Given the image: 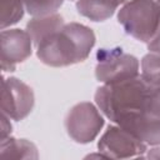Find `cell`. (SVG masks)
Returning <instances> with one entry per match:
<instances>
[{
  "label": "cell",
  "instance_id": "obj_1",
  "mask_svg": "<svg viewBox=\"0 0 160 160\" xmlns=\"http://www.w3.org/2000/svg\"><path fill=\"white\" fill-rule=\"evenodd\" d=\"M95 104L112 124L126 129L146 145H160V81L140 74L102 84L95 92Z\"/></svg>",
  "mask_w": 160,
  "mask_h": 160
},
{
  "label": "cell",
  "instance_id": "obj_2",
  "mask_svg": "<svg viewBox=\"0 0 160 160\" xmlns=\"http://www.w3.org/2000/svg\"><path fill=\"white\" fill-rule=\"evenodd\" d=\"M94 31L82 24H64L61 29L36 46L41 62L54 68L69 66L84 61L95 45Z\"/></svg>",
  "mask_w": 160,
  "mask_h": 160
},
{
  "label": "cell",
  "instance_id": "obj_3",
  "mask_svg": "<svg viewBox=\"0 0 160 160\" xmlns=\"http://www.w3.org/2000/svg\"><path fill=\"white\" fill-rule=\"evenodd\" d=\"M118 21L128 35L148 44L160 28V4L158 0H126Z\"/></svg>",
  "mask_w": 160,
  "mask_h": 160
},
{
  "label": "cell",
  "instance_id": "obj_4",
  "mask_svg": "<svg viewBox=\"0 0 160 160\" xmlns=\"http://www.w3.org/2000/svg\"><path fill=\"white\" fill-rule=\"evenodd\" d=\"M95 76L102 84H111L140 75V62L121 48L100 49L96 54Z\"/></svg>",
  "mask_w": 160,
  "mask_h": 160
},
{
  "label": "cell",
  "instance_id": "obj_5",
  "mask_svg": "<svg viewBox=\"0 0 160 160\" xmlns=\"http://www.w3.org/2000/svg\"><path fill=\"white\" fill-rule=\"evenodd\" d=\"M104 124V114L98 105L88 101L74 105L64 120L68 135L79 144H88L95 140Z\"/></svg>",
  "mask_w": 160,
  "mask_h": 160
},
{
  "label": "cell",
  "instance_id": "obj_6",
  "mask_svg": "<svg viewBox=\"0 0 160 160\" xmlns=\"http://www.w3.org/2000/svg\"><path fill=\"white\" fill-rule=\"evenodd\" d=\"M99 152L110 159L144 158L148 145L126 129L112 124L109 125L98 142Z\"/></svg>",
  "mask_w": 160,
  "mask_h": 160
},
{
  "label": "cell",
  "instance_id": "obj_7",
  "mask_svg": "<svg viewBox=\"0 0 160 160\" xmlns=\"http://www.w3.org/2000/svg\"><path fill=\"white\" fill-rule=\"evenodd\" d=\"M34 104V91L29 85L16 78H2L1 112L19 121L31 112Z\"/></svg>",
  "mask_w": 160,
  "mask_h": 160
},
{
  "label": "cell",
  "instance_id": "obj_8",
  "mask_svg": "<svg viewBox=\"0 0 160 160\" xmlns=\"http://www.w3.org/2000/svg\"><path fill=\"white\" fill-rule=\"evenodd\" d=\"M34 42L30 34L21 29L1 30V69L14 71L16 65L31 55Z\"/></svg>",
  "mask_w": 160,
  "mask_h": 160
},
{
  "label": "cell",
  "instance_id": "obj_9",
  "mask_svg": "<svg viewBox=\"0 0 160 160\" xmlns=\"http://www.w3.org/2000/svg\"><path fill=\"white\" fill-rule=\"evenodd\" d=\"M64 19L60 14L54 12L42 16H34L26 24V31L30 34L34 46L36 48L41 41L56 32L59 29L64 26Z\"/></svg>",
  "mask_w": 160,
  "mask_h": 160
},
{
  "label": "cell",
  "instance_id": "obj_10",
  "mask_svg": "<svg viewBox=\"0 0 160 160\" xmlns=\"http://www.w3.org/2000/svg\"><path fill=\"white\" fill-rule=\"evenodd\" d=\"M121 4V0H76V10L80 15L98 22L111 18Z\"/></svg>",
  "mask_w": 160,
  "mask_h": 160
},
{
  "label": "cell",
  "instance_id": "obj_11",
  "mask_svg": "<svg viewBox=\"0 0 160 160\" xmlns=\"http://www.w3.org/2000/svg\"><path fill=\"white\" fill-rule=\"evenodd\" d=\"M38 156L36 146L26 139H15L9 136L1 140V159H38Z\"/></svg>",
  "mask_w": 160,
  "mask_h": 160
},
{
  "label": "cell",
  "instance_id": "obj_12",
  "mask_svg": "<svg viewBox=\"0 0 160 160\" xmlns=\"http://www.w3.org/2000/svg\"><path fill=\"white\" fill-rule=\"evenodd\" d=\"M26 0H0V26L1 29H6L16 24L26 10L25 6Z\"/></svg>",
  "mask_w": 160,
  "mask_h": 160
},
{
  "label": "cell",
  "instance_id": "obj_13",
  "mask_svg": "<svg viewBox=\"0 0 160 160\" xmlns=\"http://www.w3.org/2000/svg\"><path fill=\"white\" fill-rule=\"evenodd\" d=\"M64 0H26V11L32 16L54 14L62 5Z\"/></svg>",
  "mask_w": 160,
  "mask_h": 160
},
{
  "label": "cell",
  "instance_id": "obj_14",
  "mask_svg": "<svg viewBox=\"0 0 160 160\" xmlns=\"http://www.w3.org/2000/svg\"><path fill=\"white\" fill-rule=\"evenodd\" d=\"M141 75L152 81H160V52L149 51L140 62Z\"/></svg>",
  "mask_w": 160,
  "mask_h": 160
},
{
  "label": "cell",
  "instance_id": "obj_15",
  "mask_svg": "<svg viewBox=\"0 0 160 160\" xmlns=\"http://www.w3.org/2000/svg\"><path fill=\"white\" fill-rule=\"evenodd\" d=\"M11 129H12V126L10 124V118L6 114L1 112V140L10 136Z\"/></svg>",
  "mask_w": 160,
  "mask_h": 160
},
{
  "label": "cell",
  "instance_id": "obj_16",
  "mask_svg": "<svg viewBox=\"0 0 160 160\" xmlns=\"http://www.w3.org/2000/svg\"><path fill=\"white\" fill-rule=\"evenodd\" d=\"M121 1H122V4H124V2H125V1H126V0H121Z\"/></svg>",
  "mask_w": 160,
  "mask_h": 160
},
{
  "label": "cell",
  "instance_id": "obj_17",
  "mask_svg": "<svg viewBox=\"0 0 160 160\" xmlns=\"http://www.w3.org/2000/svg\"><path fill=\"white\" fill-rule=\"evenodd\" d=\"M158 1H159V4H160V0H158Z\"/></svg>",
  "mask_w": 160,
  "mask_h": 160
}]
</instances>
